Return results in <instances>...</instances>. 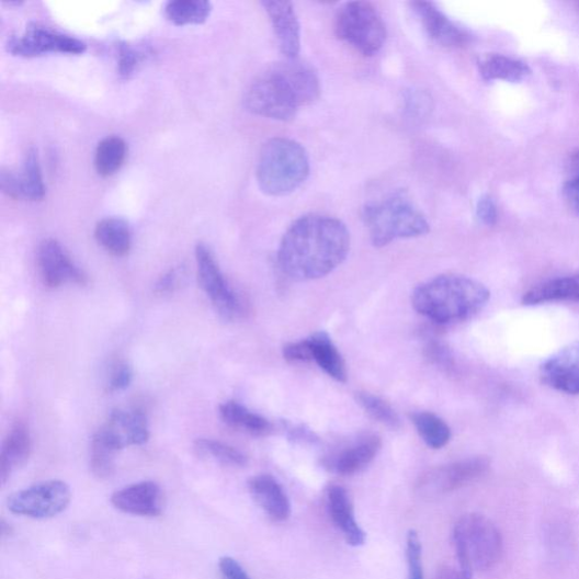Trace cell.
<instances>
[{"label": "cell", "mask_w": 579, "mask_h": 579, "mask_svg": "<svg viewBox=\"0 0 579 579\" xmlns=\"http://www.w3.org/2000/svg\"><path fill=\"white\" fill-rule=\"evenodd\" d=\"M350 245V232L341 220L329 215H305L284 234L277 252L279 265L294 280H317L347 260Z\"/></svg>", "instance_id": "6da1fadb"}, {"label": "cell", "mask_w": 579, "mask_h": 579, "mask_svg": "<svg viewBox=\"0 0 579 579\" xmlns=\"http://www.w3.org/2000/svg\"><path fill=\"white\" fill-rule=\"evenodd\" d=\"M319 94L320 83L314 69L297 59H286L250 84L245 104L252 114L288 122L296 117L300 106L313 103Z\"/></svg>", "instance_id": "7a4b0ae2"}, {"label": "cell", "mask_w": 579, "mask_h": 579, "mask_svg": "<svg viewBox=\"0 0 579 579\" xmlns=\"http://www.w3.org/2000/svg\"><path fill=\"white\" fill-rule=\"evenodd\" d=\"M489 299L490 292L483 283L463 275L445 274L418 286L412 305L434 322L451 323L474 317Z\"/></svg>", "instance_id": "3957f363"}, {"label": "cell", "mask_w": 579, "mask_h": 579, "mask_svg": "<svg viewBox=\"0 0 579 579\" xmlns=\"http://www.w3.org/2000/svg\"><path fill=\"white\" fill-rule=\"evenodd\" d=\"M310 172L309 158L303 145L284 137L264 144L258 164V183L270 196H285L297 191Z\"/></svg>", "instance_id": "277c9868"}, {"label": "cell", "mask_w": 579, "mask_h": 579, "mask_svg": "<svg viewBox=\"0 0 579 579\" xmlns=\"http://www.w3.org/2000/svg\"><path fill=\"white\" fill-rule=\"evenodd\" d=\"M361 216L373 245L378 248L397 239L417 238L430 231L425 216L402 194L367 204Z\"/></svg>", "instance_id": "5b68a950"}, {"label": "cell", "mask_w": 579, "mask_h": 579, "mask_svg": "<svg viewBox=\"0 0 579 579\" xmlns=\"http://www.w3.org/2000/svg\"><path fill=\"white\" fill-rule=\"evenodd\" d=\"M454 545L462 574L473 578L475 571L493 567L502 553L497 526L480 514L464 515L454 529Z\"/></svg>", "instance_id": "8992f818"}, {"label": "cell", "mask_w": 579, "mask_h": 579, "mask_svg": "<svg viewBox=\"0 0 579 579\" xmlns=\"http://www.w3.org/2000/svg\"><path fill=\"white\" fill-rule=\"evenodd\" d=\"M338 38L364 56L376 55L387 38L386 25L377 9L367 2L343 5L336 18Z\"/></svg>", "instance_id": "52a82bcc"}, {"label": "cell", "mask_w": 579, "mask_h": 579, "mask_svg": "<svg viewBox=\"0 0 579 579\" xmlns=\"http://www.w3.org/2000/svg\"><path fill=\"white\" fill-rule=\"evenodd\" d=\"M70 499L71 492L67 484L50 480L13 493L8 499V507L15 515L46 520L61 514Z\"/></svg>", "instance_id": "ba28073f"}, {"label": "cell", "mask_w": 579, "mask_h": 579, "mask_svg": "<svg viewBox=\"0 0 579 579\" xmlns=\"http://www.w3.org/2000/svg\"><path fill=\"white\" fill-rule=\"evenodd\" d=\"M195 258L198 283L217 314L227 320L239 318L243 314L242 302L229 285L209 248L198 243Z\"/></svg>", "instance_id": "9c48e42d"}, {"label": "cell", "mask_w": 579, "mask_h": 579, "mask_svg": "<svg viewBox=\"0 0 579 579\" xmlns=\"http://www.w3.org/2000/svg\"><path fill=\"white\" fill-rule=\"evenodd\" d=\"M7 47L12 55L25 58L52 53L81 55L87 50V45L76 36L38 22L29 24L22 34L11 36Z\"/></svg>", "instance_id": "30bf717a"}, {"label": "cell", "mask_w": 579, "mask_h": 579, "mask_svg": "<svg viewBox=\"0 0 579 579\" xmlns=\"http://www.w3.org/2000/svg\"><path fill=\"white\" fill-rule=\"evenodd\" d=\"M490 461L473 457L428 470L417 484V491L424 498L439 497L480 479L487 474Z\"/></svg>", "instance_id": "8fae6325"}, {"label": "cell", "mask_w": 579, "mask_h": 579, "mask_svg": "<svg viewBox=\"0 0 579 579\" xmlns=\"http://www.w3.org/2000/svg\"><path fill=\"white\" fill-rule=\"evenodd\" d=\"M38 264L43 282L56 288L66 282L86 285L88 275L68 257L63 246L55 239H46L38 251Z\"/></svg>", "instance_id": "7c38bea8"}, {"label": "cell", "mask_w": 579, "mask_h": 579, "mask_svg": "<svg viewBox=\"0 0 579 579\" xmlns=\"http://www.w3.org/2000/svg\"><path fill=\"white\" fill-rule=\"evenodd\" d=\"M99 431L118 451L144 445L150 439L148 418L139 410L113 411Z\"/></svg>", "instance_id": "4fadbf2b"}, {"label": "cell", "mask_w": 579, "mask_h": 579, "mask_svg": "<svg viewBox=\"0 0 579 579\" xmlns=\"http://www.w3.org/2000/svg\"><path fill=\"white\" fill-rule=\"evenodd\" d=\"M0 188L12 198L44 200L46 186L38 154L34 149L26 152L21 172L3 169L0 172Z\"/></svg>", "instance_id": "5bb4252c"}, {"label": "cell", "mask_w": 579, "mask_h": 579, "mask_svg": "<svg viewBox=\"0 0 579 579\" xmlns=\"http://www.w3.org/2000/svg\"><path fill=\"white\" fill-rule=\"evenodd\" d=\"M112 503L123 513L157 518L163 511V498L160 486L154 481H143L117 490Z\"/></svg>", "instance_id": "9a60e30c"}, {"label": "cell", "mask_w": 579, "mask_h": 579, "mask_svg": "<svg viewBox=\"0 0 579 579\" xmlns=\"http://www.w3.org/2000/svg\"><path fill=\"white\" fill-rule=\"evenodd\" d=\"M541 377L554 389L579 395V342L549 357L541 367Z\"/></svg>", "instance_id": "2e32d148"}, {"label": "cell", "mask_w": 579, "mask_h": 579, "mask_svg": "<svg viewBox=\"0 0 579 579\" xmlns=\"http://www.w3.org/2000/svg\"><path fill=\"white\" fill-rule=\"evenodd\" d=\"M268 12L279 47L286 59H297L300 53V24L293 3L283 0L263 2Z\"/></svg>", "instance_id": "e0dca14e"}, {"label": "cell", "mask_w": 579, "mask_h": 579, "mask_svg": "<svg viewBox=\"0 0 579 579\" xmlns=\"http://www.w3.org/2000/svg\"><path fill=\"white\" fill-rule=\"evenodd\" d=\"M411 7L433 42L450 48H461L469 43V34L433 4L416 2Z\"/></svg>", "instance_id": "ac0fdd59"}, {"label": "cell", "mask_w": 579, "mask_h": 579, "mask_svg": "<svg viewBox=\"0 0 579 579\" xmlns=\"http://www.w3.org/2000/svg\"><path fill=\"white\" fill-rule=\"evenodd\" d=\"M381 440L372 436L361 438L349 446L323 459L326 468L340 476H353L366 468L381 451Z\"/></svg>", "instance_id": "d6986e66"}, {"label": "cell", "mask_w": 579, "mask_h": 579, "mask_svg": "<svg viewBox=\"0 0 579 579\" xmlns=\"http://www.w3.org/2000/svg\"><path fill=\"white\" fill-rule=\"evenodd\" d=\"M248 488L252 499L272 520L283 522L292 514V504L285 491L272 476L253 477L249 480Z\"/></svg>", "instance_id": "ffe728a7"}, {"label": "cell", "mask_w": 579, "mask_h": 579, "mask_svg": "<svg viewBox=\"0 0 579 579\" xmlns=\"http://www.w3.org/2000/svg\"><path fill=\"white\" fill-rule=\"evenodd\" d=\"M329 510L332 521L342 532L348 545H365L366 533L355 521L353 507L348 491L341 486H332L328 492Z\"/></svg>", "instance_id": "44dd1931"}, {"label": "cell", "mask_w": 579, "mask_h": 579, "mask_svg": "<svg viewBox=\"0 0 579 579\" xmlns=\"http://www.w3.org/2000/svg\"><path fill=\"white\" fill-rule=\"evenodd\" d=\"M32 442L29 428L18 421L10 430L0 452V480L3 486L9 481L14 470L23 466L31 455Z\"/></svg>", "instance_id": "7402d4cb"}, {"label": "cell", "mask_w": 579, "mask_h": 579, "mask_svg": "<svg viewBox=\"0 0 579 579\" xmlns=\"http://www.w3.org/2000/svg\"><path fill=\"white\" fill-rule=\"evenodd\" d=\"M557 302L579 303V274L541 283L532 287L523 298L526 306Z\"/></svg>", "instance_id": "603a6c76"}, {"label": "cell", "mask_w": 579, "mask_h": 579, "mask_svg": "<svg viewBox=\"0 0 579 579\" xmlns=\"http://www.w3.org/2000/svg\"><path fill=\"white\" fill-rule=\"evenodd\" d=\"M98 243L116 258L128 256L132 248V232L128 224L121 217H106L94 230Z\"/></svg>", "instance_id": "cb8c5ba5"}, {"label": "cell", "mask_w": 579, "mask_h": 579, "mask_svg": "<svg viewBox=\"0 0 579 579\" xmlns=\"http://www.w3.org/2000/svg\"><path fill=\"white\" fill-rule=\"evenodd\" d=\"M220 417L226 424L250 436L264 438L273 431V424L269 420L235 401L220 407Z\"/></svg>", "instance_id": "d4e9b609"}, {"label": "cell", "mask_w": 579, "mask_h": 579, "mask_svg": "<svg viewBox=\"0 0 579 579\" xmlns=\"http://www.w3.org/2000/svg\"><path fill=\"white\" fill-rule=\"evenodd\" d=\"M480 75L486 81L522 82L531 76V68L523 61L502 55H489L479 63Z\"/></svg>", "instance_id": "484cf974"}, {"label": "cell", "mask_w": 579, "mask_h": 579, "mask_svg": "<svg viewBox=\"0 0 579 579\" xmlns=\"http://www.w3.org/2000/svg\"><path fill=\"white\" fill-rule=\"evenodd\" d=\"M313 360L329 376L340 383L347 382L345 362L328 333L318 332L309 338Z\"/></svg>", "instance_id": "4316f807"}, {"label": "cell", "mask_w": 579, "mask_h": 579, "mask_svg": "<svg viewBox=\"0 0 579 579\" xmlns=\"http://www.w3.org/2000/svg\"><path fill=\"white\" fill-rule=\"evenodd\" d=\"M127 144L120 136H107L102 139L94 156V167L101 177L115 174L127 157Z\"/></svg>", "instance_id": "83f0119b"}, {"label": "cell", "mask_w": 579, "mask_h": 579, "mask_svg": "<svg viewBox=\"0 0 579 579\" xmlns=\"http://www.w3.org/2000/svg\"><path fill=\"white\" fill-rule=\"evenodd\" d=\"M412 422L422 441L433 450H441L449 444L452 432L449 424L430 412H418L411 416Z\"/></svg>", "instance_id": "f1b7e54d"}, {"label": "cell", "mask_w": 579, "mask_h": 579, "mask_svg": "<svg viewBox=\"0 0 579 579\" xmlns=\"http://www.w3.org/2000/svg\"><path fill=\"white\" fill-rule=\"evenodd\" d=\"M211 12L212 4L205 0H173L164 8L167 19L175 25L202 24Z\"/></svg>", "instance_id": "f546056e"}, {"label": "cell", "mask_w": 579, "mask_h": 579, "mask_svg": "<svg viewBox=\"0 0 579 579\" xmlns=\"http://www.w3.org/2000/svg\"><path fill=\"white\" fill-rule=\"evenodd\" d=\"M120 451L109 443L98 430L91 443L90 465L93 475L99 479L111 478L115 473L116 454Z\"/></svg>", "instance_id": "4dcf8cb0"}, {"label": "cell", "mask_w": 579, "mask_h": 579, "mask_svg": "<svg viewBox=\"0 0 579 579\" xmlns=\"http://www.w3.org/2000/svg\"><path fill=\"white\" fill-rule=\"evenodd\" d=\"M195 451L202 457L232 467H243L247 456L239 450L213 440L201 439L195 442Z\"/></svg>", "instance_id": "1f68e13d"}, {"label": "cell", "mask_w": 579, "mask_h": 579, "mask_svg": "<svg viewBox=\"0 0 579 579\" xmlns=\"http://www.w3.org/2000/svg\"><path fill=\"white\" fill-rule=\"evenodd\" d=\"M357 405L378 423L397 430L401 428V419L396 411L377 395L360 391L356 394Z\"/></svg>", "instance_id": "d6a6232c"}, {"label": "cell", "mask_w": 579, "mask_h": 579, "mask_svg": "<svg viewBox=\"0 0 579 579\" xmlns=\"http://www.w3.org/2000/svg\"><path fill=\"white\" fill-rule=\"evenodd\" d=\"M149 52L147 48L135 47L128 44H122L118 47V70L123 78H129L134 75L138 66L147 60Z\"/></svg>", "instance_id": "836d02e7"}, {"label": "cell", "mask_w": 579, "mask_h": 579, "mask_svg": "<svg viewBox=\"0 0 579 579\" xmlns=\"http://www.w3.org/2000/svg\"><path fill=\"white\" fill-rule=\"evenodd\" d=\"M408 579H424L422 569V546L418 533L409 531L407 536Z\"/></svg>", "instance_id": "e575fe53"}, {"label": "cell", "mask_w": 579, "mask_h": 579, "mask_svg": "<svg viewBox=\"0 0 579 579\" xmlns=\"http://www.w3.org/2000/svg\"><path fill=\"white\" fill-rule=\"evenodd\" d=\"M134 372L127 362H118L107 377V391L115 393L126 389L133 382Z\"/></svg>", "instance_id": "d590c367"}, {"label": "cell", "mask_w": 579, "mask_h": 579, "mask_svg": "<svg viewBox=\"0 0 579 579\" xmlns=\"http://www.w3.org/2000/svg\"><path fill=\"white\" fill-rule=\"evenodd\" d=\"M283 356L288 362L313 361V351L309 339L286 344L283 348Z\"/></svg>", "instance_id": "8d00e7d4"}, {"label": "cell", "mask_w": 579, "mask_h": 579, "mask_svg": "<svg viewBox=\"0 0 579 579\" xmlns=\"http://www.w3.org/2000/svg\"><path fill=\"white\" fill-rule=\"evenodd\" d=\"M425 355L432 362L442 368H450L452 356L449 349L439 342H430L425 348Z\"/></svg>", "instance_id": "74e56055"}, {"label": "cell", "mask_w": 579, "mask_h": 579, "mask_svg": "<svg viewBox=\"0 0 579 579\" xmlns=\"http://www.w3.org/2000/svg\"><path fill=\"white\" fill-rule=\"evenodd\" d=\"M477 216L485 226H493L497 223L498 212L495 201L490 196H484L477 205Z\"/></svg>", "instance_id": "f35d334b"}, {"label": "cell", "mask_w": 579, "mask_h": 579, "mask_svg": "<svg viewBox=\"0 0 579 579\" xmlns=\"http://www.w3.org/2000/svg\"><path fill=\"white\" fill-rule=\"evenodd\" d=\"M219 568L224 579H251L242 566L231 557L222 558Z\"/></svg>", "instance_id": "ab89813d"}, {"label": "cell", "mask_w": 579, "mask_h": 579, "mask_svg": "<svg viewBox=\"0 0 579 579\" xmlns=\"http://www.w3.org/2000/svg\"><path fill=\"white\" fill-rule=\"evenodd\" d=\"M181 275H183V273H180V270H170L169 272H167L157 282L156 293L162 296L172 294L174 290L179 286Z\"/></svg>", "instance_id": "60d3db41"}, {"label": "cell", "mask_w": 579, "mask_h": 579, "mask_svg": "<svg viewBox=\"0 0 579 579\" xmlns=\"http://www.w3.org/2000/svg\"><path fill=\"white\" fill-rule=\"evenodd\" d=\"M565 200L570 209L579 216V173H574L564 188Z\"/></svg>", "instance_id": "b9f144b4"}, {"label": "cell", "mask_w": 579, "mask_h": 579, "mask_svg": "<svg viewBox=\"0 0 579 579\" xmlns=\"http://www.w3.org/2000/svg\"><path fill=\"white\" fill-rule=\"evenodd\" d=\"M436 579H467L462 571H457L451 567L442 568L436 576Z\"/></svg>", "instance_id": "7bdbcfd3"}, {"label": "cell", "mask_w": 579, "mask_h": 579, "mask_svg": "<svg viewBox=\"0 0 579 579\" xmlns=\"http://www.w3.org/2000/svg\"><path fill=\"white\" fill-rule=\"evenodd\" d=\"M570 167L575 173H579V151L572 156Z\"/></svg>", "instance_id": "ee69618b"}, {"label": "cell", "mask_w": 579, "mask_h": 579, "mask_svg": "<svg viewBox=\"0 0 579 579\" xmlns=\"http://www.w3.org/2000/svg\"><path fill=\"white\" fill-rule=\"evenodd\" d=\"M11 533V526L5 523V521H2V534L9 535Z\"/></svg>", "instance_id": "f6af8a7d"}]
</instances>
